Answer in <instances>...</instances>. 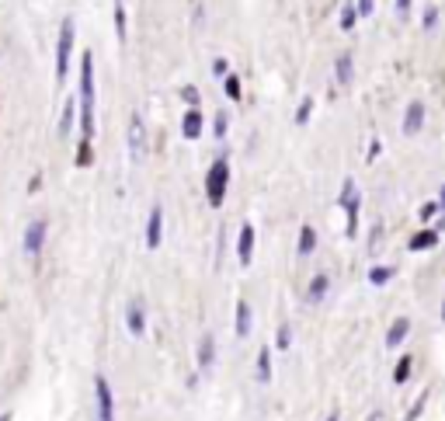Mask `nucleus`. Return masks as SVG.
Returning <instances> with one entry per match:
<instances>
[{
  "instance_id": "5",
  "label": "nucleus",
  "mask_w": 445,
  "mask_h": 421,
  "mask_svg": "<svg viewBox=\"0 0 445 421\" xmlns=\"http://www.w3.org/2000/svg\"><path fill=\"white\" fill-rule=\"evenodd\" d=\"M94 394H98V421H115V397L104 376H94Z\"/></svg>"
},
{
  "instance_id": "19",
  "label": "nucleus",
  "mask_w": 445,
  "mask_h": 421,
  "mask_svg": "<svg viewBox=\"0 0 445 421\" xmlns=\"http://www.w3.org/2000/svg\"><path fill=\"white\" fill-rule=\"evenodd\" d=\"M258 380L261 383H271V345H264L258 352Z\"/></svg>"
},
{
  "instance_id": "6",
  "label": "nucleus",
  "mask_w": 445,
  "mask_h": 421,
  "mask_svg": "<svg viewBox=\"0 0 445 421\" xmlns=\"http://www.w3.org/2000/svg\"><path fill=\"white\" fill-rule=\"evenodd\" d=\"M424 129V101H411L407 112H404V122H400V133L404 136H418Z\"/></svg>"
},
{
  "instance_id": "26",
  "label": "nucleus",
  "mask_w": 445,
  "mask_h": 421,
  "mask_svg": "<svg viewBox=\"0 0 445 421\" xmlns=\"http://www.w3.org/2000/svg\"><path fill=\"white\" fill-rule=\"evenodd\" d=\"M310 115H313V98H303V101H299V109H296V126H306Z\"/></svg>"
},
{
  "instance_id": "28",
  "label": "nucleus",
  "mask_w": 445,
  "mask_h": 421,
  "mask_svg": "<svg viewBox=\"0 0 445 421\" xmlns=\"http://www.w3.org/2000/svg\"><path fill=\"white\" fill-rule=\"evenodd\" d=\"M223 80H227V98H230V101H240V80H237L233 73H227Z\"/></svg>"
},
{
  "instance_id": "18",
  "label": "nucleus",
  "mask_w": 445,
  "mask_h": 421,
  "mask_svg": "<svg viewBox=\"0 0 445 421\" xmlns=\"http://www.w3.org/2000/svg\"><path fill=\"white\" fill-rule=\"evenodd\" d=\"M251 334V303L240 299L237 303V338H247Z\"/></svg>"
},
{
  "instance_id": "16",
  "label": "nucleus",
  "mask_w": 445,
  "mask_h": 421,
  "mask_svg": "<svg viewBox=\"0 0 445 421\" xmlns=\"http://www.w3.org/2000/svg\"><path fill=\"white\" fill-rule=\"evenodd\" d=\"M334 77H338L341 87L352 84V77H355V60L348 56V52H345V56H338V63H334Z\"/></svg>"
},
{
  "instance_id": "35",
  "label": "nucleus",
  "mask_w": 445,
  "mask_h": 421,
  "mask_svg": "<svg viewBox=\"0 0 445 421\" xmlns=\"http://www.w3.org/2000/svg\"><path fill=\"white\" fill-rule=\"evenodd\" d=\"M355 8H358V18H369V14L376 11V4H372V0H358Z\"/></svg>"
},
{
  "instance_id": "7",
  "label": "nucleus",
  "mask_w": 445,
  "mask_h": 421,
  "mask_svg": "<svg viewBox=\"0 0 445 421\" xmlns=\"http://www.w3.org/2000/svg\"><path fill=\"white\" fill-rule=\"evenodd\" d=\"M45 234H49V223H45V220L28 223V230H25V251H28V258H38V254H42Z\"/></svg>"
},
{
  "instance_id": "27",
  "label": "nucleus",
  "mask_w": 445,
  "mask_h": 421,
  "mask_svg": "<svg viewBox=\"0 0 445 421\" xmlns=\"http://www.w3.org/2000/svg\"><path fill=\"white\" fill-rule=\"evenodd\" d=\"M115 28H119V42H126V8H122V0L115 4Z\"/></svg>"
},
{
  "instance_id": "29",
  "label": "nucleus",
  "mask_w": 445,
  "mask_h": 421,
  "mask_svg": "<svg viewBox=\"0 0 445 421\" xmlns=\"http://www.w3.org/2000/svg\"><path fill=\"white\" fill-rule=\"evenodd\" d=\"M73 129V104H67V109H63V119H60V133L67 136Z\"/></svg>"
},
{
  "instance_id": "3",
  "label": "nucleus",
  "mask_w": 445,
  "mask_h": 421,
  "mask_svg": "<svg viewBox=\"0 0 445 421\" xmlns=\"http://www.w3.org/2000/svg\"><path fill=\"white\" fill-rule=\"evenodd\" d=\"M341 209H345V216H348V227H345V234L348 237H358V209H362V198H358V188H355V181L352 178H345V185H341Z\"/></svg>"
},
{
  "instance_id": "32",
  "label": "nucleus",
  "mask_w": 445,
  "mask_h": 421,
  "mask_svg": "<svg viewBox=\"0 0 445 421\" xmlns=\"http://www.w3.org/2000/svg\"><path fill=\"white\" fill-rule=\"evenodd\" d=\"M212 129H216V136L223 139V136H227V133H230V119H227V115H223V112H219V115H216V126H212Z\"/></svg>"
},
{
  "instance_id": "10",
  "label": "nucleus",
  "mask_w": 445,
  "mask_h": 421,
  "mask_svg": "<svg viewBox=\"0 0 445 421\" xmlns=\"http://www.w3.org/2000/svg\"><path fill=\"white\" fill-rule=\"evenodd\" d=\"M160 240H163V209L153 205V209H150V220H146V247L157 251Z\"/></svg>"
},
{
  "instance_id": "34",
  "label": "nucleus",
  "mask_w": 445,
  "mask_h": 421,
  "mask_svg": "<svg viewBox=\"0 0 445 421\" xmlns=\"http://www.w3.org/2000/svg\"><path fill=\"white\" fill-rule=\"evenodd\" d=\"M212 73H216V77L223 80V77H227V73H230V63H227V60H223V56H219V60H212Z\"/></svg>"
},
{
  "instance_id": "13",
  "label": "nucleus",
  "mask_w": 445,
  "mask_h": 421,
  "mask_svg": "<svg viewBox=\"0 0 445 421\" xmlns=\"http://www.w3.org/2000/svg\"><path fill=\"white\" fill-rule=\"evenodd\" d=\"M195 362H198V369H202V373H205V369H212V362H216V338H212V334H202Z\"/></svg>"
},
{
  "instance_id": "23",
  "label": "nucleus",
  "mask_w": 445,
  "mask_h": 421,
  "mask_svg": "<svg viewBox=\"0 0 445 421\" xmlns=\"http://www.w3.org/2000/svg\"><path fill=\"white\" fill-rule=\"evenodd\" d=\"M411 365H414V359L404 355V359L397 362V369H393V383H407V380H411Z\"/></svg>"
},
{
  "instance_id": "8",
  "label": "nucleus",
  "mask_w": 445,
  "mask_h": 421,
  "mask_svg": "<svg viewBox=\"0 0 445 421\" xmlns=\"http://www.w3.org/2000/svg\"><path fill=\"white\" fill-rule=\"evenodd\" d=\"M254 244H258V234H254L251 223H244V227H240V237H237V261H240L244 269L251 265V258H254Z\"/></svg>"
},
{
  "instance_id": "15",
  "label": "nucleus",
  "mask_w": 445,
  "mask_h": 421,
  "mask_svg": "<svg viewBox=\"0 0 445 421\" xmlns=\"http://www.w3.org/2000/svg\"><path fill=\"white\" fill-rule=\"evenodd\" d=\"M435 244H438V230L431 227V230H421V234H414V237L407 240V251H414V254H418V251H431Z\"/></svg>"
},
{
  "instance_id": "21",
  "label": "nucleus",
  "mask_w": 445,
  "mask_h": 421,
  "mask_svg": "<svg viewBox=\"0 0 445 421\" xmlns=\"http://www.w3.org/2000/svg\"><path fill=\"white\" fill-rule=\"evenodd\" d=\"M289 345H293V324L282 321V324H278V331H275V348H278V352H286Z\"/></svg>"
},
{
  "instance_id": "4",
  "label": "nucleus",
  "mask_w": 445,
  "mask_h": 421,
  "mask_svg": "<svg viewBox=\"0 0 445 421\" xmlns=\"http://www.w3.org/2000/svg\"><path fill=\"white\" fill-rule=\"evenodd\" d=\"M70 52H73V18L63 21V28H60V42H56V80H67Z\"/></svg>"
},
{
  "instance_id": "1",
  "label": "nucleus",
  "mask_w": 445,
  "mask_h": 421,
  "mask_svg": "<svg viewBox=\"0 0 445 421\" xmlns=\"http://www.w3.org/2000/svg\"><path fill=\"white\" fill-rule=\"evenodd\" d=\"M80 133L84 143L94 139V56L84 52L80 60Z\"/></svg>"
},
{
  "instance_id": "9",
  "label": "nucleus",
  "mask_w": 445,
  "mask_h": 421,
  "mask_svg": "<svg viewBox=\"0 0 445 421\" xmlns=\"http://www.w3.org/2000/svg\"><path fill=\"white\" fill-rule=\"evenodd\" d=\"M126 328L133 338H143L146 334V310H143V299H133L129 310H126Z\"/></svg>"
},
{
  "instance_id": "17",
  "label": "nucleus",
  "mask_w": 445,
  "mask_h": 421,
  "mask_svg": "<svg viewBox=\"0 0 445 421\" xmlns=\"http://www.w3.org/2000/svg\"><path fill=\"white\" fill-rule=\"evenodd\" d=\"M313 251H317V230H313V227L306 223V227L299 230V240H296V254H299V258H310Z\"/></svg>"
},
{
  "instance_id": "30",
  "label": "nucleus",
  "mask_w": 445,
  "mask_h": 421,
  "mask_svg": "<svg viewBox=\"0 0 445 421\" xmlns=\"http://www.w3.org/2000/svg\"><path fill=\"white\" fill-rule=\"evenodd\" d=\"M442 213V202H428V205H421V220L428 223V220H435Z\"/></svg>"
},
{
  "instance_id": "12",
  "label": "nucleus",
  "mask_w": 445,
  "mask_h": 421,
  "mask_svg": "<svg viewBox=\"0 0 445 421\" xmlns=\"http://www.w3.org/2000/svg\"><path fill=\"white\" fill-rule=\"evenodd\" d=\"M327 293H330V279H327V275H313L310 286H306V303L317 306V303L327 299Z\"/></svg>"
},
{
  "instance_id": "14",
  "label": "nucleus",
  "mask_w": 445,
  "mask_h": 421,
  "mask_svg": "<svg viewBox=\"0 0 445 421\" xmlns=\"http://www.w3.org/2000/svg\"><path fill=\"white\" fill-rule=\"evenodd\" d=\"M181 136L185 139H198L202 136V112L198 109H188L185 119H181Z\"/></svg>"
},
{
  "instance_id": "22",
  "label": "nucleus",
  "mask_w": 445,
  "mask_h": 421,
  "mask_svg": "<svg viewBox=\"0 0 445 421\" xmlns=\"http://www.w3.org/2000/svg\"><path fill=\"white\" fill-rule=\"evenodd\" d=\"M129 143H133V157H139V150H143V126H139V115H133V126H129Z\"/></svg>"
},
{
  "instance_id": "33",
  "label": "nucleus",
  "mask_w": 445,
  "mask_h": 421,
  "mask_svg": "<svg viewBox=\"0 0 445 421\" xmlns=\"http://www.w3.org/2000/svg\"><path fill=\"white\" fill-rule=\"evenodd\" d=\"M424 404H428V394H421V397L414 400V407H411V414H407V421H418V418H421V411H424Z\"/></svg>"
},
{
  "instance_id": "2",
  "label": "nucleus",
  "mask_w": 445,
  "mask_h": 421,
  "mask_svg": "<svg viewBox=\"0 0 445 421\" xmlns=\"http://www.w3.org/2000/svg\"><path fill=\"white\" fill-rule=\"evenodd\" d=\"M227 188H230V161H227V157H219V161H212V168L205 174V198H209L212 209L223 205Z\"/></svg>"
},
{
  "instance_id": "37",
  "label": "nucleus",
  "mask_w": 445,
  "mask_h": 421,
  "mask_svg": "<svg viewBox=\"0 0 445 421\" xmlns=\"http://www.w3.org/2000/svg\"><path fill=\"white\" fill-rule=\"evenodd\" d=\"M379 150H383V143H379V139H372V146H369V161H376Z\"/></svg>"
},
{
  "instance_id": "38",
  "label": "nucleus",
  "mask_w": 445,
  "mask_h": 421,
  "mask_svg": "<svg viewBox=\"0 0 445 421\" xmlns=\"http://www.w3.org/2000/svg\"><path fill=\"white\" fill-rule=\"evenodd\" d=\"M327 421H341V418H338V411H334V414H330V418H327Z\"/></svg>"
},
{
  "instance_id": "41",
  "label": "nucleus",
  "mask_w": 445,
  "mask_h": 421,
  "mask_svg": "<svg viewBox=\"0 0 445 421\" xmlns=\"http://www.w3.org/2000/svg\"><path fill=\"white\" fill-rule=\"evenodd\" d=\"M442 317H445V313H442Z\"/></svg>"
},
{
  "instance_id": "24",
  "label": "nucleus",
  "mask_w": 445,
  "mask_h": 421,
  "mask_svg": "<svg viewBox=\"0 0 445 421\" xmlns=\"http://www.w3.org/2000/svg\"><path fill=\"white\" fill-rule=\"evenodd\" d=\"M355 21H358V8H355V4H345V8H341V28L352 32Z\"/></svg>"
},
{
  "instance_id": "39",
  "label": "nucleus",
  "mask_w": 445,
  "mask_h": 421,
  "mask_svg": "<svg viewBox=\"0 0 445 421\" xmlns=\"http://www.w3.org/2000/svg\"><path fill=\"white\" fill-rule=\"evenodd\" d=\"M0 421H11V414H0Z\"/></svg>"
},
{
  "instance_id": "25",
  "label": "nucleus",
  "mask_w": 445,
  "mask_h": 421,
  "mask_svg": "<svg viewBox=\"0 0 445 421\" xmlns=\"http://www.w3.org/2000/svg\"><path fill=\"white\" fill-rule=\"evenodd\" d=\"M421 28H424V32H435V28H438V8H435V4L424 8V14H421Z\"/></svg>"
},
{
  "instance_id": "31",
  "label": "nucleus",
  "mask_w": 445,
  "mask_h": 421,
  "mask_svg": "<svg viewBox=\"0 0 445 421\" xmlns=\"http://www.w3.org/2000/svg\"><path fill=\"white\" fill-rule=\"evenodd\" d=\"M411 8H414V0H397V4H393V11H397V18H400V21H407V18H411Z\"/></svg>"
},
{
  "instance_id": "40",
  "label": "nucleus",
  "mask_w": 445,
  "mask_h": 421,
  "mask_svg": "<svg viewBox=\"0 0 445 421\" xmlns=\"http://www.w3.org/2000/svg\"><path fill=\"white\" fill-rule=\"evenodd\" d=\"M442 209H445V188H442Z\"/></svg>"
},
{
  "instance_id": "11",
  "label": "nucleus",
  "mask_w": 445,
  "mask_h": 421,
  "mask_svg": "<svg viewBox=\"0 0 445 421\" xmlns=\"http://www.w3.org/2000/svg\"><path fill=\"white\" fill-rule=\"evenodd\" d=\"M407 334H411V321L397 317L393 324H389V331H386V348H400L407 341Z\"/></svg>"
},
{
  "instance_id": "20",
  "label": "nucleus",
  "mask_w": 445,
  "mask_h": 421,
  "mask_svg": "<svg viewBox=\"0 0 445 421\" xmlns=\"http://www.w3.org/2000/svg\"><path fill=\"white\" fill-rule=\"evenodd\" d=\"M393 275H397V269H389V265H372V269H369V282H372V286H386Z\"/></svg>"
},
{
  "instance_id": "36",
  "label": "nucleus",
  "mask_w": 445,
  "mask_h": 421,
  "mask_svg": "<svg viewBox=\"0 0 445 421\" xmlns=\"http://www.w3.org/2000/svg\"><path fill=\"white\" fill-rule=\"evenodd\" d=\"M181 98L192 104V109H198V91H195V87H185V91H181Z\"/></svg>"
}]
</instances>
